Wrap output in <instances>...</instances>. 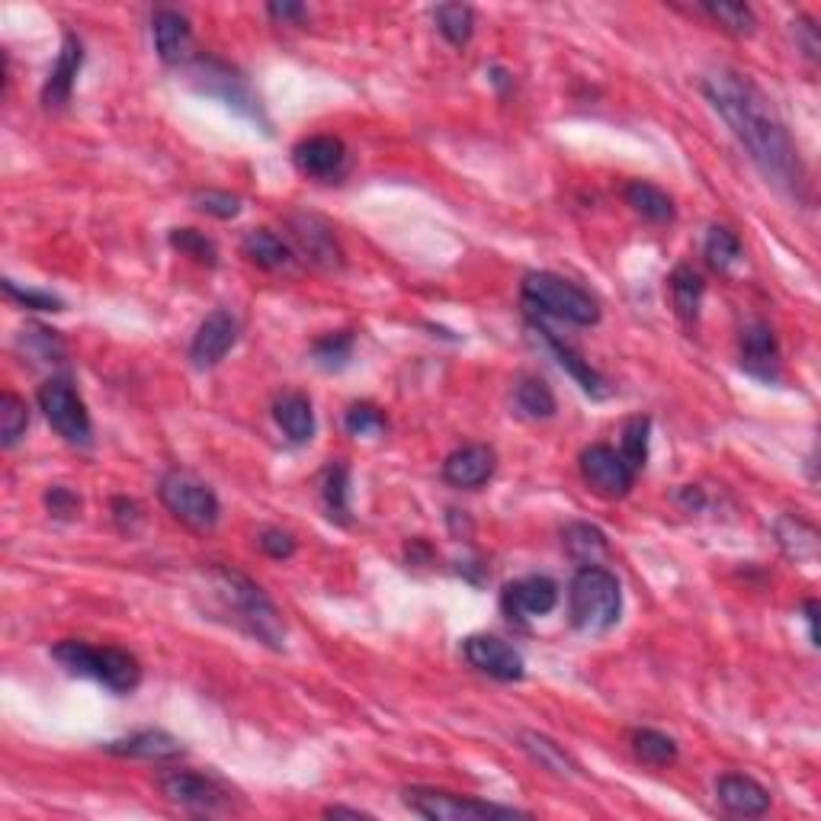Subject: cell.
I'll list each match as a JSON object with an SVG mask.
<instances>
[{"label": "cell", "mask_w": 821, "mask_h": 821, "mask_svg": "<svg viewBox=\"0 0 821 821\" xmlns=\"http://www.w3.org/2000/svg\"><path fill=\"white\" fill-rule=\"evenodd\" d=\"M703 93L712 110L732 129L738 144L748 151L754 168L787 197H802L805 170L799 161V151L780 116L773 113L770 100L761 93V87H754L735 71H715L703 81Z\"/></svg>", "instance_id": "cell-1"}, {"label": "cell", "mask_w": 821, "mask_h": 821, "mask_svg": "<svg viewBox=\"0 0 821 821\" xmlns=\"http://www.w3.org/2000/svg\"><path fill=\"white\" fill-rule=\"evenodd\" d=\"M568 617L578 632H610L623 617V588L603 565H581L568 588Z\"/></svg>", "instance_id": "cell-2"}, {"label": "cell", "mask_w": 821, "mask_h": 821, "mask_svg": "<svg viewBox=\"0 0 821 821\" xmlns=\"http://www.w3.org/2000/svg\"><path fill=\"white\" fill-rule=\"evenodd\" d=\"M212 584L219 597L226 600V607L234 613V620L241 629H248L257 642L270 645V649H283L286 642V623L280 610L273 607V600L257 588L254 581L241 571L231 568H212Z\"/></svg>", "instance_id": "cell-3"}, {"label": "cell", "mask_w": 821, "mask_h": 821, "mask_svg": "<svg viewBox=\"0 0 821 821\" xmlns=\"http://www.w3.org/2000/svg\"><path fill=\"white\" fill-rule=\"evenodd\" d=\"M52 658L68 674L97 680L116 697H126L142 683L139 658L126 652V649H116V645L97 649V645H87V642H78V639H64L52 649Z\"/></svg>", "instance_id": "cell-4"}, {"label": "cell", "mask_w": 821, "mask_h": 821, "mask_svg": "<svg viewBox=\"0 0 821 821\" xmlns=\"http://www.w3.org/2000/svg\"><path fill=\"white\" fill-rule=\"evenodd\" d=\"M520 292H523V306L530 312L552 314V318L578 324V328H591L600 321V306H597L594 296L565 277H559V273H549V270L527 273Z\"/></svg>", "instance_id": "cell-5"}, {"label": "cell", "mask_w": 821, "mask_h": 821, "mask_svg": "<svg viewBox=\"0 0 821 821\" xmlns=\"http://www.w3.org/2000/svg\"><path fill=\"white\" fill-rule=\"evenodd\" d=\"M401 802L430 821H504V819H530V812L513 809V805H498V802H482L472 795H455L433 787H408L401 793Z\"/></svg>", "instance_id": "cell-6"}, {"label": "cell", "mask_w": 821, "mask_h": 821, "mask_svg": "<svg viewBox=\"0 0 821 821\" xmlns=\"http://www.w3.org/2000/svg\"><path fill=\"white\" fill-rule=\"evenodd\" d=\"M158 498L183 527L197 533H212L222 517V504L216 491L187 469H170L158 484Z\"/></svg>", "instance_id": "cell-7"}, {"label": "cell", "mask_w": 821, "mask_h": 821, "mask_svg": "<svg viewBox=\"0 0 821 821\" xmlns=\"http://www.w3.org/2000/svg\"><path fill=\"white\" fill-rule=\"evenodd\" d=\"M190 81L206 97H216L226 107H231L234 113L248 116V119H254L260 126H267V113H263V107H260V100L254 97L251 84L234 68H228L226 61H219V58H197L193 68H190Z\"/></svg>", "instance_id": "cell-8"}, {"label": "cell", "mask_w": 821, "mask_h": 821, "mask_svg": "<svg viewBox=\"0 0 821 821\" xmlns=\"http://www.w3.org/2000/svg\"><path fill=\"white\" fill-rule=\"evenodd\" d=\"M39 408L58 437H64L74 447L90 443V437H93L90 414H87L84 401L68 379H49L46 386H39Z\"/></svg>", "instance_id": "cell-9"}, {"label": "cell", "mask_w": 821, "mask_h": 821, "mask_svg": "<svg viewBox=\"0 0 821 821\" xmlns=\"http://www.w3.org/2000/svg\"><path fill=\"white\" fill-rule=\"evenodd\" d=\"M161 793L170 805H180L187 812L197 815H219L231 809V793L219 780L206 777V773H193V770H170L158 780Z\"/></svg>", "instance_id": "cell-10"}, {"label": "cell", "mask_w": 821, "mask_h": 821, "mask_svg": "<svg viewBox=\"0 0 821 821\" xmlns=\"http://www.w3.org/2000/svg\"><path fill=\"white\" fill-rule=\"evenodd\" d=\"M581 479L584 484L607 498V501H617V498H625L635 484V472L625 465V459L620 455V450L607 447V443H594L581 453Z\"/></svg>", "instance_id": "cell-11"}, {"label": "cell", "mask_w": 821, "mask_h": 821, "mask_svg": "<svg viewBox=\"0 0 821 821\" xmlns=\"http://www.w3.org/2000/svg\"><path fill=\"white\" fill-rule=\"evenodd\" d=\"M559 603V584L545 574H527L520 581H510L501 594V607L513 623H530L539 617H549Z\"/></svg>", "instance_id": "cell-12"}, {"label": "cell", "mask_w": 821, "mask_h": 821, "mask_svg": "<svg viewBox=\"0 0 821 821\" xmlns=\"http://www.w3.org/2000/svg\"><path fill=\"white\" fill-rule=\"evenodd\" d=\"M462 654H465V661L475 671L501 680V683H517V680H523V674H527L523 654L517 652L510 642L498 639V635H469L462 642Z\"/></svg>", "instance_id": "cell-13"}, {"label": "cell", "mask_w": 821, "mask_h": 821, "mask_svg": "<svg viewBox=\"0 0 821 821\" xmlns=\"http://www.w3.org/2000/svg\"><path fill=\"white\" fill-rule=\"evenodd\" d=\"M292 164L312 180H338L347 173L350 151L338 136H312L292 148Z\"/></svg>", "instance_id": "cell-14"}, {"label": "cell", "mask_w": 821, "mask_h": 821, "mask_svg": "<svg viewBox=\"0 0 821 821\" xmlns=\"http://www.w3.org/2000/svg\"><path fill=\"white\" fill-rule=\"evenodd\" d=\"M289 234H292V244L299 248V254L312 260L314 267L338 270L343 263L334 228L328 226L324 219H318V216H292L289 219Z\"/></svg>", "instance_id": "cell-15"}, {"label": "cell", "mask_w": 821, "mask_h": 821, "mask_svg": "<svg viewBox=\"0 0 821 821\" xmlns=\"http://www.w3.org/2000/svg\"><path fill=\"white\" fill-rule=\"evenodd\" d=\"M234 343H238V321H234V314L226 312V309H216V312H209L202 318L197 338L190 343V360L199 369L219 367Z\"/></svg>", "instance_id": "cell-16"}, {"label": "cell", "mask_w": 821, "mask_h": 821, "mask_svg": "<svg viewBox=\"0 0 821 821\" xmlns=\"http://www.w3.org/2000/svg\"><path fill=\"white\" fill-rule=\"evenodd\" d=\"M533 334H537L539 340H542V347L559 360V367L565 369L568 376L588 392L591 398H610L613 396V386L607 382V376L603 372H597L594 367H591V360H584L571 343H565V340L559 338L555 331H549V328H542V324H533L530 328Z\"/></svg>", "instance_id": "cell-17"}, {"label": "cell", "mask_w": 821, "mask_h": 821, "mask_svg": "<svg viewBox=\"0 0 821 821\" xmlns=\"http://www.w3.org/2000/svg\"><path fill=\"white\" fill-rule=\"evenodd\" d=\"M741 369L761 382L780 379V343L764 321H754L741 331Z\"/></svg>", "instance_id": "cell-18"}, {"label": "cell", "mask_w": 821, "mask_h": 821, "mask_svg": "<svg viewBox=\"0 0 821 821\" xmlns=\"http://www.w3.org/2000/svg\"><path fill=\"white\" fill-rule=\"evenodd\" d=\"M498 469V455L491 447L484 443H469V447H459L453 453L447 455L443 462V479L453 484V488H462V491H475L482 484L491 482Z\"/></svg>", "instance_id": "cell-19"}, {"label": "cell", "mask_w": 821, "mask_h": 821, "mask_svg": "<svg viewBox=\"0 0 821 821\" xmlns=\"http://www.w3.org/2000/svg\"><path fill=\"white\" fill-rule=\"evenodd\" d=\"M81 64H84V46L74 32H64L61 39V52L56 58V68L49 71V81L42 87V103L49 110H61L78 84V74H81Z\"/></svg>", "instance_id": "cell-20"}, {"label": "cell", "mask_w": 821, "mask_h": 821, "mask_svg": "<svg viewBox=\"0 0 821 821\" xmlns=\"http://www.w3.org/2000/svg\"><path fill=\"white\" fill-rule=\"evenodd\" d=\"M715 795L722 802V809L738 819H761L770 809V790L761 787L754 777L744 773H725L715 780Z\"/></svg>", "instance_id": "cell-21"}, {"label": "cell", "mask_w": 821, "mask_h": 821, "mask_svg": "<svg viewBox=\"0 0 821 821\" xmlns=\"http://www.w3.org/2000/svg\"><path fill=\"white\" fill-rule=\"evenodd\" d=\"M107 754L116 758H136V761H151V764H170L177 758H183V744L180 738L168 735L161 729H144L129 738H116L103 744Z\"/></svg>", "instance_id": "cell-22"}, {"label": "cell", "mask_w": 821, "mask_h": 821, "mask_svg": "<svg viewBox=\"0 0 821 821\" xmlns=\"http://www.w3.org/2000/svg\"><path fill=\"white\" fill-rule=\"evenodd\" d=\"M151 36H154V52L164 64L187 61L190 46H193V29H190V20L180 10L161 7L154 13V20H151Z\"/></svg>", "instance_id": "cell-23"}, {"label": "cell", "mask_w": 821, "mask_h": 821, "mask_svg": "<svg viewBox=\"0 0 821 821\" xmlns=\"http://www.w3.org/2000/svg\"><path fill=\"white\" fill-rule=\"evenodd\" d=\"M241 251L251 263L263 267V270H273V273L296 267V251L270 228H251L241 241Z\"/></svg>", "instance_id": "cell-24"}, {"label": "cell", "mask_w": 821, "mask_h": 821, "mask_svg": "<svg viewBox=\"0 0 821 821\" xmlns=\"http://www.w3.org/2000/svg\"><path fill=\"white\" fill-rule=\"evenodd\" d=\"M273 418L286 433L289 443H309L314 437V411L309 396L302 392H283L273 401Z\"/></svg>", "instance_id": "cell-25"}, {"label": "cell", "mask_w": 821, "mask_h": 821, "mask_svg": "<svg viewBox=\"0 0 821 821\" xmlns=\"http://www.w3.org/2000/svg\"><path fill=\"white\" fill-rule=\"evenodd\" d=\"M520 748L537 761L542 770L555 773V777H581V764L568 754L559 741L539 732H520Z\"/></svg>", "instance_id": "cell-26"}, {"label": "cell", "mask_w": 821, "mask_h": 821, "mask_svg": "<svg viewBox=\"0 0 821 821\" xmlns=\"http://www.w3.org/2000/svg\"><path fill=\"white\" fill-rule=\"evenodd\" d=\"M625 202L632 206L635 216H642L645 222H654V226H664L674 219V199L649 180H632L625 187Z\"/></svg>", "instance_id": "cell-27"}, {"label": "cell", "mask_w": 821, "mask_h": 821, "mask_svg": "<svg viewBox=\"0 0 821 821\" xmlns=\"http://www.w3.org/2000/svg\"><path fill=\"white\" fill-rule=\"evenodd\" d=\"M777 542L795 562H812L819 555V530L793 513L777 520Z\"/></svg>", "instance_id": "cell-28"}, {"label": "cell", "mask_w": 821, "mask_h": 821, "mask_svg": "<svg viewBox=\"0 0 821 821\" xmlns=\"http://www.w3.org/2000/svg\"><path fill=\"white\" fill-rule=\"evenodd\" d=\"M321 501L334 523H350V465L347 462H331L321 482Z\"/></svg>", "instance_id": "cell-29"}, {"label": "cell", "mask_w": 821, "mask_h": 821, "mask_svg": "<svg viewBox=\"0 0 821 821\" xmlns=\"http://www.w3.org/2000/svg\"><path fill=\"white\" fill-rule=\"evenodd\" d=\"M562 542H565L568 555L581 565H600V559L610 552L607 537L591 523H568L562 530Z\"/></svg>", "instance_id": "cell-30"}, {"label": "cell", "mask_w": 821, "mask_h": 821, "mask_svg": "<svg viewBox=\"0 0 821 821\" xmlns=\"http://www.w3.org/2000/svg\"><path fill=\"white\" fill-rule=\"evenodd\" d=\"M513 404L530 421H545V418L555 414V396H552V389L542 379H537V376H523L513 386Z\"/></svg>", "instance_id": "cell-31"}, {"label": "cell", "mask_w": 821, "mask_h": 821, "mask_svg": "<svg viewBox=\"0 0 821 821\" xmlns=\"http://www.w3.org/2000/svg\"><path fill=\"white\" fill-rule=\"evenodd\" d=\"M703 292H707V283H703V277L693 267H678L671 273V299H674V309H678V314L687 324L697 321Z\"/></svg>", "instance_id": "cell-32"}, {"label": "cell", "mask_w": 821, "mask_h": 821, "mask_svg": "<svg viewBox=\"0 0 821 821\" xmlns=\"http://www.w3.org/2000/svg\"><path fill=\"white\" fill-rule=\"evenodd\" d=\"M433 20H437L440 36H443L450 46H455V49H462V46L472 42V32H475V10H472L469 3H443V7L433 10Z\"/></svg>", "instance_id": "cell-33"}, {"label": "cell", "mask_w": 821, "mask_h": 821, "mask_svg": "<svg viewBox=\"0 0 821 821\" xmlns=\"http://www.w3.org/2000/svg\"><path fill=\"white\" fill-rule=\"evenodd\" d=\"M629 741H632V751H635V758L642 764L671 767L678 761V741L671 735H664V732H658V729H635Z\"/></svg>", "instance_id": "cell-34"}, {"label": "cell", "mask_w": 821, "mask_h": 821, "mask_svg": "<svg viewBox=\"0 0 821 821\" xmlns=\"http://www.w3.org/2000/svg\"><path fill=\"white\" fill-rule=\"evenodd\" d=\"M703 257L715 273H729L741 260V241L732 228L712 226L707 231V241H703Z\"/></svg>", "instance_id": "cell-35"}, {"label": "cell", "mask_w": 821, "mask_h": 821, "mask_svg": "<svg viewBox=\"0 0 821 821\" xmlns=\"http://www.w3.org/2000/svg\"><path fill=\"white\" fill-rule=\"evenodd\" d=\"M649 433H652V418H645V414L629 418L623 424L620 455H623L625 465H629L635 475L645 469V459H649Z\"/></svg>", "instance_id": "cell-36"}, {"label": "cell", "mask_w": 821, "mask_h": 821, "mask_svg": "<svg viewBox=\"0 0 821 821\" xmlns=\"http://www.w3.org/2000/svg\"><path fill=\"white\" fill-rule=\"evenodd\" d=\"M29 430V408L27 401L13 392L0 396V443L3 450H13Z\"/></svg>", "instance_id": "cell-37"}, {"label": "cell", "mask_w": 821, "mask_h": 821, "mask_svg": "<svg viewBox=\"0 0 821 821\" xmlns=\"http://www.w3.org/2000/svg\"><path fill=\"white\" fill-rule=\"evenodd\" d=\"M697 10L707 13L712 23H719V27L725 29V32H732V36H751L754 27H758V17H754V10L748 3H709L707 0Z\"/></svg>", "instance_id": "cell-38"}, {"label": "cell", "mask_w": 821, "mask_h": 821, "mask_svg": "<svg viewBox=\"0 0 821 821\" xmlns=\"http://www.w3.org/2000/svg\"><path fill=\"white\" fill-rule=\"evenodd\" d=\"M353 334L350 331H334V334H324L321 340H314L312 347V357L314 363L321 369H328V372H334V369H343L350 363V357H353Z\"/></svg>", "instance_id": "cell-39"}, {"label": "cell", "mask_w": 821, "mask_h": 821, "mask_svg": "<svg viewBox=\"0 0 821 821\" xmlns=\"http://www.w3.org/2000/svg\"><path fill=\"white\" fill-rule=\"evenodd\" d=\"M343 427H347V433H350V437L379 440V437H386L389 421H386V414H382L376 404L360 401V404H350V411H347V418H343Z\"/></svg>", "instance_id": "cell-40"}, {"label": "cell", "mask_w": 821, "mask_h": 821, "mask_svg": "<svg viewBox=\"0 0 821 821\" xmlns=\"http://www.w3.org/2000/svg\"><path fill=\"white\" fill-rule=\"evenodd\" d=\"M170 248L180 251L183 257H193V260L206 263V267H216L219 263V248L202 231H197V228H173L170 231Z\"/></svg>", "instance_id": "cell-41"}, {"label": "cell", "mask_w": 821, "mask_h": 821, "mask_svg": "<svg viewBox=\"0 0 821 821\" xmlns=\"http://www.w3.org/2000/svg\"><path fill=\"white\" fill-rule=\"evenodd\" d=\"M23 347H27L29 357H36L39 363H61L64 360V343L58 338V331L39 328V324H32V328L23 331Z\"/></svg>", "instance_id": "cell-42"}, {"label": "cell", "mask_w": 821, "mask_h": 821, "mask_svg": "<svg viewBox=\"0 0 821 821\" xmlns=\"http://www.w3.org/2000/svg\"><path fill=\"white\" fill-rule=\"evenodd\" d=\"M193 206L206 216H216V219H234L241 212V199L226 190H199L193 193Z\"/></svg>", "instance_id": "cell-43"}, {"label": "cell", "mask_w": 821, "mask_h": 821, "mask_svg": "<svg viewBox=\"0 0 821 821\" xmlns=\"http://www.w3.org/2000/svg\"><path fill=\"white\" fill-rule=\"evenodd\" d=\"M3 292L13 299V302H20V306H27L32 312H64V302L52 296V292H39V289H20V286L13 283V280H3Z\"/></svg>", "instance_id": "cell-44"}, {"label": "cell", "mask_w": 821, "mask_h": 821, "mask_svg": "<svg viewBox=\"0 0 821 821\" xmlns=\"http://www.w3.org/2000/svg\"><path fill=\"white\" fill-rule=\"evenodd\" d=\"M46 508L49 513L56 517V520H74L81 508H84V501H81V494L78 491H71V488H64V484H52L49 491H46Z\"/></svg>", "instance_id": "cell-45"}, {"label": "cell", "mask_w": 821, "mask_h": 821, "mask_svg": "<svg viewBox=\"0 0 821 821\" xmlns=\"http://www.w3.org/2000/svg\"><path fill=\"white\" fill-rule=\"evenodd\" d=\"M257 545H260L270 559H289V555L296 552V537L286 533V530H277V527H267V530H260Z\"/></svg>", "instance_id": "cell-46"}, {"label": "cell", "mask_w": 821, "mask_h": 821, "mask_svg": "<svg viewBox=\"0 0 821 821\" xmlns=\"http://www.w3.org/2000/svg\"><path fill=\"white\" fill-rule=\"evenodd\" d=\"M113 520L122 533H136L142 527V508L132 498H113Z\"/></svg>", "instance_id": "cell-47"}, {"label": "cell", "mask_w": 821, "mask_h": 821, "mask_svg": "<svg viewBox=\"0 0 821 821\" xmlns=\"http://www.w3.org/2000/svg\"><path fill=\"white\" fill-rule=\"evenodd\" d=\"M793 32L795 39H799V46H802V56L809 58V61H819V52H821V42H819V29L812 20H805V17H799L793 23Z\"/></svg>", "instance_id": "cell-48"}, {"label": "cell", "mask_w": 821, "mask_h": 821, "mask_svg": "<svg viewBox=\"0 0 821 821\" xmlns=\"http://www.w3.org/2000/svg\"><path fill=\"white\" fill-rule=\"evenodd\" d=\"M267 13L273 17V20H280V23H302L306 17H309V7H302V3H292V0H277V3H270L267 7Z\"/></svg>", "instance_id": "cell-49"}, {"label": "cell", "mask_w": 821, "mask_h": 821, "mask_svg": "<svg viewBox=\"0 0 821 821\" xmlns=\"http://www.w3.org/2000/svg\"><path fill=\"white\" fill-rule=\"evenodd\" d=\"M680 504H683L687 510H703V504H707L703 488H697V484H683V488H680Z\"/></svg>", "instance_id": "cell-50"}, {"label": "cell", "mask_w": 821, "mask_h": 821, "mask_svg": "<svg viewBox=\"0 0 821 821\" xmlns=\"http://www.w3.org/2000/svg\"><path fill=\"white\" fill-rule=\"evenodd\" d=\"M805 623H809V639L812 645L819 649L821 635H819V600H805Z\"/></svg>", "instance_id": "cell-51"}, {"label": "cell", "mask_w": 821, "mask_h": 821, "mask_svg": "<svg viewBox=\"0 0 821 821\" xmlns=\"http://www.w3.org/2000/svg\"><path fill=\"white\" fill-rule=\"evenodd\" d=\"M324 815H328V819H372L369 812H363V809H350V805H331V809H324Z\"/></svg>", "instance_id": "cell-52"}, {"label": "cell", "mask_w": 821, "mask_h": 821, "mask_svg": "<svg viewBox=\"0 0 821 821\" xmlns=\"http://www.w3.org/2000/svg\"><path fill=\"white\" fill-rule=\"evenodd\" d=\"M491 74H494L491 81H494V84H498V87H510V84H513V81H508L510 74H508V71H504V68H491Z\"/></svg>", "instance_id": "cell-53"}]
</instances>
